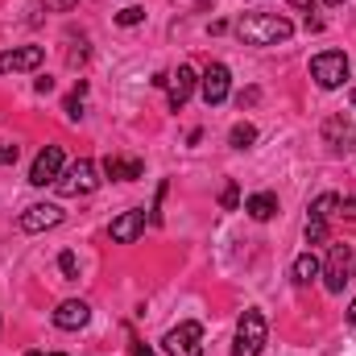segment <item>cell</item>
<instances>
[{"mask_svg": "<svg viewBox=\"0 0 356 356\" xmlns=\"http://www.w3.org/2000/svg\"><path fill=\"white\" fill-rule=\"evenodd\" d=\"M228 88H232V75H228V67H224V63H211V67L199 75V95H203V104H207V108L224 104V99H228Z\"/></svg>", "mask_w": 356, "mask_h": 356, "instance_id": "8", "label": "cell"}, {"mask_svg": "<svg viewBox=\"0 0 356 356\" xmlns=\"http://www.w3.org/2000/svg\"><path fill=\"white\" fill-rule=\"evenodd\" d=\"M63 224V207L58 203H29L21 216H17V228L21 232H46V228H58Z\"/></svg>", "mask_w": 356, "mask_h": 356, "instance_id": "7", "label": "cell"}, {"mask_svg": "<svg viewBox=\"0 0 356 356\" xmlns=\"http://www.w3.org/2000/svg\"><path fill=\"white\" fill-rule=\"evenodd\" d=\"M290 273H294V282H298V286H311V282H315V277L323 273V261H319V257H315V253L307 249V253H298V257H294Z\"/></svg>", "mask_w": 356, "mask_h": 356, "instance_id": "17", "label": "cell"}, {"mask_svg": "<svg viewBox=\"0 0 356 356\" xmlns=\"http://www.w3.org/2000/svg\"><path fill=\"white\" fill-rule=\"evenodd\" d=\"M104 175L112 178V182H137V178L145 175V166H141L137 158H116V154H108V158H104Z\"/></svg>", "mask_w": 356, "mask_h": 356, "instance_id": "15", "label": "cell"}, {"mask_svg": "<svg viewBox=\"0 0 356 356\" xmlns=\"http://www.w3.org/2000/svg\"><path fill=\"white\" fill-rule=\"evenodd\" d=\"M83 91H88V83H79L75 95L67 99V116H71V120H83Z\"/></svg>", "mask_w": 356, "mask_h": 356, "instance_id": "24", "label": "cell"}, {"mask_svg": "<svg viewBox=\"0 0 356 356\" xmlns=\"http://www.w3.org/2000/svg\"><path fill=\"white\" fill-rule=\"evenodd\" d=\"M348 54L344 50H323V54H315L311 58V79L319 83L323 91H336L348 83Z\"/></svg>", "mask_w": 356, "mask_h": 356, "instance_id": "4", "label": "cell"}, {"mask_svg": "<svg viewBox=\"0 0 356 356\" xmlns=\"http://www.w3.org/2000/svg\"><path fill=\"white\" fill-rule=\"evenodd\" d=\"M58 269H63V277H67V282H79V257H75L71 249L58 257Z\"/></svg>", "mask_w": 356, "mask_h": 356, "instance_id": "23", "label": "cell"}, {"mask_svg": "<svg viewBox=\"0 0 356 356\" xmlns=\"http://www.w3.org/2000/svg\"><path fill=\"white\" fill-rule=\"evenodd\" d=\"M340 216L356 220V195H353V199H340Z\"/></svg>", "mask_w": 356, "mask_h": 356, "instance_id": "26", "label": "cell"}, {"mask_svg": "<svg viewBox=\"0 0 356 356\" xmlns=\"http://www.w3.org/2000/svg\"><path fill=\"white\" fill-rule=\"evenodd\" d=\"M145 224H149V216H145V207H129V211H120L116 220H112V241L116 245H133V241H141V232H145Z\"/></svg>", "mask_w": 356, "mask_h": 356, "instance_id": "10", "label": "cell"}, {"mask_svg": "<svg viewBox=\"0 0 356 356\" xmlns=\"http://www.w3.org/2000/svg\"><path fill=\"white\" fill-rule=\"evenodd\" d=\"M348 323H356V298H353V307H348Z\"/></svg>", "mask_w": 356, "mask_h": 356, "instance_id": "32", "label": "cell"}, {"mask_svg": "<svg viewBox=\"0 0 356 356\" xmlns=\"http://www.w3.org/2000/svg\"><path fill=\"white\" fill-rule=\"evenodd\" d=\"M266 315L257 311V307H249L241 319H236V340H232V356H261L266 348Z\"/></svg>", "mask_w": 356, "mask_h": 356, "instance_id": "2", "label": "cell"}, {"mask_svg": "<svg viewBox=\"0 0 356 356\" xmlns=\"http://www.w3.org/2000/svg\"><path fill=\"white\" fill-rule=\"evenodd\" d=\"M25 356H42V353H25Z\"/></svg>", "mask_w": 356, "mask_h": 356, "instance_id": "35", "label": "cell"}, {"mask_svg": "<svg viewBox=\"0 0 356 356\" xmlns=\"http://www.w3.org/2000/svg\"><path fill=\"white\" fill-rule=\"evenodd\" d=\"M353 104H356V91H353Z\"/></svg>", "mask_w": 356, "mask_h": 356, "instance_id": "36", "label": "cell"}, {"mask_svg": "<svg viewBox=\"0 0 356 356\" xmlns=\"http://www.w3.org/2000/svg\"><path fill=\"white\" fill-rule=\"evenodd\" d=\"M228 141H232V149H249V145L257 141V129H253L249 120H241V124H232V133H228Z\"/></svg>", "mask_w": 356, "mask_h": 356, "instance_id": "19", "label": "cell"}, {"mask_svg": "<svg viewBox=\"0 0 356 356\" xmlns=\"http://www.w3.org/2000/svg\"><path fill=\"white\" fill-rule=\"evenodd\" d=\"M257 95H261V91H257V88H249V91H241V108H245V104H257Z\"/></svg>", "mask_w": 356, "mask_h": 356, "instance_id": "28", "label": "cell"}, {"mask_svg": "<svg viewBox=\"0 0 356 356\" xmlns=\"http://www.w3.org/2000/svg\"><path fill=\"white\" fill-rule=\"evenodd\" d=\"M236 38L245 46H277V42H290L294 38V25L286 17H277V13H241Z\"/></svg>", "mask_w": 356, "mask_h": 356, "instance_id": "1", "label": "cell"}, {"mask_svg": "<svg viewBox=\"0 0 356 356\" xmlns=\"http://www.w3.org/2000/svg\"><path fill=\"white\" fill-rule=\"evenodd\" d=\"M58 175H63V145H46L29 166V182L33 186H54Z\"/></svg>", "mask_w": 356, "mask_h": 356, "instance_id": "9", "label": "cell"}, {"mask_svg": "<svg viewBox=\"0 0 356 356\" xmlns=\"http://www.w3.org/2000/svg\"><path fill=\"white\" fill-rule=\"evenodd\" d=\"M54 186H58V195H63V199L91 195V191L99 186V178H95V162H91V158H79L71 170H63V175H58V182H54Z\"/></svg>", "mask_w": 356, "mask_h": 356, "instance_id": "5", "label": "cell"}, {"mask_svg": "<svg viewBox=\"0 0 356 356\" xmlns=\"http://www.w3.org/2000/svg\"><path fill=\"white\" fill-rule=\"evenodd\" d=\"M290 4H294V8H311L315 0H290Z\"/></svg>", "mask_w": 356, "mask_h": 356, "instance_id": "31", "label": "cell"}, {"mask_svg": "<svg viewBox=\"0 0 356 356\" xmlns=\"http://www.w3.org/2000/svg\"><path fill=\"white\" fill-rule=\"evenodd\" d=\"M220 207H224V211H236V207H241V186H236L232 178H228L224 191H220Z\"/></svg>", "mask_w": 356, "mask_h": 356, "instance_id": "22", "label": "cell"}, {"mask_svg": "<svg viewBox=\"0 0 356 356\" xmlns=\"http://www.w3.org/2000/svg\"><path fill=\"white\" fill-rule=\"evenodd\" d=\"M245 211H249L253 220L266 224V220L277 216V195H273V191H257V195H249V199H245Z\"/></svg>", "mask_w": 356, "mask_h": 356, "instance_id": "16", "label": "cell"}, {"mask_svg": "<svg viewBox=\"0 0 356 356\" xmlns=\"http://www.w3.org/2000/svg\"><path fill=\"white\" fill-rule=\"evenodd\" d=\"M353 277H356V245H332V253L323 261V290L344 294V286Z\"/></svg>", "mask_w": 356, "mask_h": 356, "instance_id": "3", "label": "cell"}, {"mask_svg": "<svg viewBox=\"0 0 356 356\" xmlns=\"http://www.w3.org/2000/svg\"><path fill=\"white\" fill-rule=\"evenodd\" d=\"M311 216H319V220L332 224V216H340V195H336V191H323V195L311 203Z\"/></svg>", "mask_w": 356, "mask_h": 356, "instance_id": "18", "label": "cell"}, {"mask_svg": "<svg viewBox=\"0 0 356 356\" xmlns=\"http://www.w3.org/2000/svg\"><path fill=\"white\" fill-rule=\"evenodd\" d=\"M323 4H327V8H336V4H344V0H323Z\"/></svg>", "mask_w": 356, "mask_h": 356, "instance_id": "33", "label": "cell"}, {"mask_svg": "<svg viewBox=\"0 0 356 356\" xmlns=\"http://www.w3.org/2000/svg\"><path fill=\"white\" fill-rule=\"evenodd\" d=\"M323 141L332 145V154H353L356 149V129L348 116H327L323 120Z\"/></svg>", "mask_w": 356, "mask_h": 356, "instance_id": "11", "label": "cell"}, {"mask_svg": "<svg viewBox=\"0 0 356 356\" xmlns=\"http://www.w3.org/2000/svg\"><path fill=\"white\" fill-rule=\"evenodd\" d=\"M33 91H38V95H46V91H54V79H38V83H33Z\"/></svg>", "mask_w": 356, "mask_h": 356, "instance_id": "29", "label": "cell"}, {"mask_svg": "<svg viewBox=\"0 0 356 356\" xmlns=\"http://www.w3.org/2000/svg\"><path fill=\"white\" fill-rule=\"evenodd\" d=\"M88 319L91 307L83 298H67V302L54 307V327H63V332H79V327H88Z\"/></svg>", "mask_w": 356, "mask_h": 356, "instance_id": "14", "label": "cell"}, {"mask_svg": "<svg viewBox=\"0 0 356 356\" xmlns=\"http://www.w3.org/2000/svg\"><path fill=\"white\" fill-rule=\"evenodd\" d=\"M199 88V75L191 71V67H178L166 75V104H170V112H178L186 99H191V91Z\"/></svg>", "mask_w": 356, "mask_h": 356, "instance_id": "12", "label": "cell"}, {"mask_svg": "<svg viewBox=\"0 0 356 356\" xmlns=\"http://www.w3.org/2000/svg\"><path fill=\"white\" fill-rule=\"evenodd\" d=\"M17 158H21V149H17V145H0V166H13Z\"/></svg>", "mask_w": 356, "mask_h": 356, "instance_id": "25", "label": "cell"}, {"mask_svg": "<svg viewBox=\"0 0 356 356\" xmlns=\"http://www.w3.org/2000/svg\"><path fill=\"white\" fill-rule=\"evenodd\" d=\"M141 21H145V8H141V4H129V8H120V13H116V25H124V29L141 25Z\"/></svg>", "mask_w": 356, "mask_h": 356, "instance_id": "21", "label": "cell"}, {"mask_svg": "<svg viewBox=\"0 0 356 356\" xmlns=\"http://www.w3.org/2000/svg\"><path fill=\"white\" fill-rule=\"evenodd\" d=\"M133 356H154V348H149V344H141V340H133Z\"/></svg>", "mask_w": 356, "mask_h": 356, "instance_id": "30", "label": "cell"}, {"mask_svg": "<svg viewBox=\"0 0 356 356\" xmlns=\"http://www.w3.org/2000/svg\"><path fill=\"white\" fill-rule=\"evenodd\" d=\"M42 58H46L42 46H17V50H4V54H0V75H8V71H38Z\"/></svg>", "mask_w": 356, "mask_h": 356, "instance_id": "13", "label": "cell"}, {"mask_svg": "<svg viewBox=\"0 0 356 356\" xmlns=\"http://www.w3.org/2000/svg\"><path fill=\"white\" fill-rule=\"evenodd\" d=\"M166 356H203V327L199 323H178L162 340Z\"/></svg>", "mask_w": 356, "mask_h": 356, "instance_id": "6", "label": "cell"}, {"mask_svg": "<svg viewBox=\"0 0 356 356\" xmlns=\"http://www.w3.org/2000/svg\"><path fill=\"white\" fill-rule=\"evenodd\" d=\"M50 356H67V353H50Z\"/></svg>", "mask_w": 356, "mask_h": 356, "instance_id": "34", "label": "cell"}, {"mask_svg": "<svg viewBox=\"0 0 356 356\" xmlns=\"http://www.w3.org/2000/svg\"><path fill=\"white\" fill-rule=\"evenodd\" d=\"M79 0H46V8H54V13H67V8H75Z\"/></svg>", "mask_w": 356, "mask_h": 356, "instance_id": "27", "label": "cell"}, {"mask_svg": "<svg viewBox=\"0 0 356 356\" xmlns=\"http://www.w3.org/2000/svg\"><path fill=\"white\" fill-rule=\"evenodd\" d=\"M327 232H332V224H327V220L307 216V245H323V241H327Z\"/></svg>", "mask_w": 356, "mask_h": 356, "instance_id": "20", "label": "cell"}]
</instances>
